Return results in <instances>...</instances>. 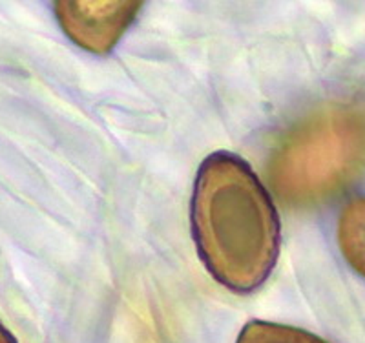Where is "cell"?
<instances>
[{"mask_svg":"<svg viewBox=\"0 0 365 343\" xmlns=\"http://www.w3.org/2000/svg\"><path fill=\"white\" fill-rule=\"evenodd\" d=\"M236 343H329L298 327L270 322H250L243 327Z\"/></svg>","mask_w":365,"mask_h":343,"instance_id":"cell-5","label":"cell"},{"mask_svg":"<svg viewBox=\"0 0 365 343\" xmlns=\"http://www.w3.org/2000/svg\"><path fill=\"white\" fill-rule=\"evenodd\" d=\"M141 2L110 0H63L55 2V17L64 34L91 53H108L119 42Z\"/></svg>","mask_w":365,"mask_h":343,"instance_id":"cell-3","label":"cell"},{"mask_svg":"<svg viewBox=\"0 0 365 343\" xmlns=\"http://www.w3.org/2000/svg\"><path fill=\"white\" fill-rule=\"evenodd\" d=\"M192 230L208 272L232 292H254L276 267L278 212L252 168L234 153H212L200 166Z\"/></svg>","mask_w":365,"mask_h":343,"instance_id":"cell-1","label":"cell"},{"mask_svg":"<svg viewBox=\"0 0 365 343\" xmlns=\"http://www.w3.org/2000/svg\"><path fill=\"white\" fill-rule=\"evenodd\" d=\"M336 234L345 261L365 277V195L345 205Z\"/></svg>","mask_w":365,"mask_h":343,"instance_id":"cell-4","label":"cell"},{"mask_svg":"<svg viewBox=\"0 0 365 343\" xmlns=\"http://www.w3.org/2000/svg\"><path fill=\"white\" fill-rule=\"evenodd\" d=\"M0 343H17L15 338L11 336V332H9L2 323H0Z\"/></svg>","mask_w":365,"mask_h":343,"instance_id":"cell-6","label":"cell"},{"mask_svg":"<svg viewBox=\"0 0 365 343\" xmlns=\"http://www.w3.org/2000/svg\"><path fill=\"white\" fill-rule=\"evenodd\" d=\"M269 183L289 208L322 207L365 174V103L322 104L296 121L270 153Z\"/></svg>","mask_w":365,"mask_h":343,"instance_id":"cell-2","label":"cell"}]
</instances>
